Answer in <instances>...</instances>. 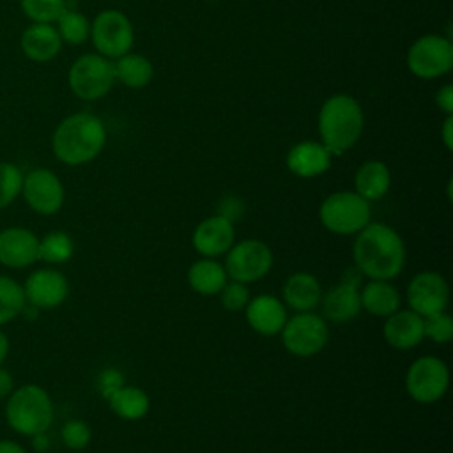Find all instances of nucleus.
Here are the masks:
<instances>
[{
  "instance_id": "obj_28",
  "label": "nucleus",
  "mask_w": 453,
  "mask_h": 453,
  "mask_svg": "<svg viewBox=\"0 0 453 453\" xmlns=\"http://www.w3.org/2000/svg\"><path fill=\"white\" fill-rule=\"evenodd\" d=\"M25 304L23 287L9 276H0V326L21 315Z\"/></svg>"
},
{
  "instance_id": "obj_39",
  "label": "nucleus",
  "mask_w": 453,
  "mask_h": 453,
  "mask_svg": "<svg viewBox=\"0 0 453 453\" xmlns=\"http://www.w3.org/2000/svg\"><path fill=\"white\" fill-rule=\"evenodd\" d=\"M442 142L448 150L453 149V117L448 115L442 124Z\"/></svg>"
},
{
  "instance_id": "obj_7",
  "label": "nucleus",
  "mask_w": 453,
  "mask_h": 453,
  "mask_svg": "<svg viewBox=\"0 0 453 453\" xmlns=\"http://www.w3.org/2000/svg\"><path fill=\"white\" fill-rule=\"evenodd\" d=\"M90 37L97 53L106 58H119L129 53L134 41L131 21L117 9L101 11L94 18Z\"/></svg>"
},
{
  "instance_id": "obj_34",
  "label": "nucleus",
  "mask_w": 453,
  "mask_h": 453,
  "mask_svg": "<svg viewBox=\"0 0 453 453\" xmlns=\"http://www.w3.org/2000/svg\"><path fill=\"white\" fill-rule=\"evenodd\" d=\"M62 439L67 448L83 449L90 441V428L80 419H71L62 426Z\"/></svg>"
},
{
  "instance_id": "obj_5",
  "label": "nucleus",
  "mask_w": 453,
  "mask_h": 453,
  "mask_svg": "<svg viewBox=\"0 0 453 453\" xmlns=\"http://www.w3.org/2000/svg\"><path fill=\"white\" fill-rule=\"evenodd\" d=\"M67 81L76 97L85 101L99 99L113 87V64L99 53H85L73 62Z\"/></svg>"
},
{
  "instance_id": "obj_3",
  "label": "nucleus",
  "mask_w": 453,
  "mask_h": 453,
  "mask_svg": "<svg viewBox=\"0 0 453 453\" xmlns=\"http://www.w3.org/2000/svg\"><path fill=\"white\" fill-rule=\"evenodd\" d=\"M363 124V110L352 96L336 94L329 97L319 113L322 145L331 152V156H340L359 140Z\"/></svg>"
},
{
  "instance_id": "obj_21",
  "label": "nucleus",
  "mask_w": 453,
  "mask_h": 453,
  "mask_svg": "<svg viewBox=\"0 0 453 453\" xmlns=\"http://www.w3.org/2000/svg\"><path fill=\"white\" fill-rule=\"evenodd\" d=\"M287 166L299 177H315L331 166V152L317 142H301L287 154Z\"/></svg>"
},
{
  "instance_id": "obj_30",
  "label": "nucleus",
  "mask_w": 453,
  "mask_h": 453,
  "mask_svg": "<svg viewBox=\"0 0 453 453\" xmlns=\"http://www.w3.org/2000/svg\"><path fill=\"white\" fill-rule=\"evenodd\" d=\"M73 248V239L65 232L55 230L39 241V258L50 264H62L71 258Z\"/></svg>"
},
{
  "instance_id": "obj_27",
  "label": "nucleus",
  "mask_w": 453,
  "mask_h": 453,
  "mask_svg": "<svg viewBox=\"0 0 453 453\" xmlns=\"http://www.w3.org/2000/svg\"><path fill=\"white\" fill-rule=\"evenodd\" d=\"M115 414L124 419H140L149 411V396L134 386H122L108 398Z\"/></svg>"
},
{
  "instance_id": "obj_35",
  "label": "nucleus",
  "mask_w": 453,
  "mask_h": 453,
  "mask_svg": "<svg viewBox=\"0 0 453 453\" xmlns=\"http://www.w3.org/2000/svg\"><path fill=\"white\" fill-rule=\"evenodd\" d=\"M219 292H221L223 306L232 311H239V310L246 308V304L250 301V292H248L246 285L241 281L225 283V287Z\"/></svg>"
},
{
  "instance_id": "obj_9",
  "label": "nucleus",
  "mask_w": 453,
  "mask_h": 453,
  "mask_svg": "<svg viewBox=\"0 0 453 453\" xmlns=\"http://www.w3.org/2000/svg\"><path fill=\"white\" fill-rule=\"evenodd\" d=\"M449 372L442 359L435 356H423L416 359L405 377L407 393L419 403L437 402L448 389Z\"/></svg>"
},
{
  "instance_id": "obj_25",
  "label": "nucleus",
  "mask_w": 453,
  "mask_h": 453,
  "mask_svg": "<svg viewBox=\"0 0 453 453\" xmlns=\"http://www.w3.org/2000/svg\"><path fill=\"white\" fill-rule=\"evenodd\" d=\"M188 281L191 288L203 296L218 294L226 283V271L221 264L203 258L195 262L188 271Z\"/></svg>"
},
{
  "instance_id": "obj_6",
  "label": "nucleus",
  "mask_w": 453,
  "mask_h": 453,
  "mask_svg": "<svg viewBox=\"0 0 453 453\" xmlns=\"http://www.w3.org/2000/svg\"><path fill=\"white\" fill-rule=\"evenodd\" d=\"M322 225L342 235L356 234L368 225L370 205L368 200L352 191H340L329 195L319 211Z\"/></svg>"
},
{
  "instance_id": "obj_15",
  "label": "nucleus",
  "mask_w": 453,
  "mask_h": 453,
  "mask_svg": "<svg viewBox=\"0 0 453 453\" xmlns=\"http://www.w3.org/2000/svg\"><path fill=\"white\" fill-rule=\"evenodd\" d=\"M39 258V239L34 232L11 226L0 232V262L12 269H21Z\"/></svg>"
},
{
  "instance_id": "obj_29",
  "label": "nucleus",
  "mask_w": 453,
  "mask_h": 453,
  "mask_svg": "<svg viewBox=\"0 0 453 453\" xmlns=\"http://www.w3.org/2000/svg\"><path fill=\"white\" fill-rule=\"evenodd\" d=\"M55 28H57L62 42L74 44V46L85 42L90 35V23L85 18V14H81L74 9H69V7L58 16Z\"/></svg>"
},
{
  "instance_id": "obj_1",
  "label": "nucleus",
  "mask_w": 453,
  "mask_h": 453,
  "mask_svg": "<svg viewBox=\"0 0 453 453\" xmlns=\"http://www.w3.org/2000/svg\"><path fill=\"white\" fill-rule=\"evenodd\" d=\"M354 262L361 274L372 280H391L405 264L402 237L388 225L368 223L354 242Z\"/></svg>"
},
{
  "instance_id": "obj_4",
  "label": "nucleus",
  "mask_w": 453,
  "mask_h": 453,
  "mask_svg": "<svg viewBox=\"0 0 453 453\" xmlns=\"http://www.w3.org/2000/svg\"><path fill=\"white\" fill-rule=\"evenodd\" d=\"M5 416L12 430L32 437L48 430L53 419V405L41 386L27 384L11 393Z\"/></svg>"
},
{
  "instance_id": "obj_32",
  "label": "nucleus",
  "mask_w": 453,
  "mask_h": 453,
  "mask_svg": "<svg viewBox=\"0 0 453 453\" xmlns=\"http://www.w3.org/2000/svg\"><path fill=\"white\" fill-rule=\"evenodd\" d=\"M23 173L14 163H0V209L11 205L21 193Z\"/></svg>"
},
{
  "instance_id": "obj_18",
  "label": "nucleus",
  "mask_w": 453,
  "mask_h": 453,
  "mask_svg": "<svg viewBox=\"0 0 453 453\" xmlns=\"http://www.w3.org/2000/svg\"><path fill=\"white\" fill-rule=\"evenodd\" d=\"M21 51L32 62H50L62 50V39L51 23L28 25L19 39Z\"/></svg>"
},
{
  "instance_id": "obj_41",
  "label": "nucleus",
  "mask_w": 453,
  "mask_h": 453,
  "mask_svg": "<svg viewBox=\"0 0 453 453\" xmlns=\"http://www.w3.org/2000/svg\"><path fill=\"white\" fill-rule=\"evenodd\" d=\"M32 444L37 451H44L48 446H50V439L46 435V432H41V434H35L32 435Z\"/></svg>"
},
{
  "instance_id": "obj_17",
  "label": "nucleus",
  "mask_w": 453,
  "mask_h": 453,
  "mask_svg": "<svg viewBox=\"0 0 453 453\" xmlns=\"http://www.w3.org/2000/svg\"><path fill=\"white\" fill-rule=\"evenodd\" d=\"M234 223L221 218H205L193 232V246L205 257H216L228 251L234 244Z\"/></svg>"
},
{
  "instance_id": "obj_22",
  "label": "nucleus",
  "mask_w": 453,
  "mask_h": 453,
  "mask_svg": "<svg viewBox=\"0 0 453 453\" xmlns=\"http://www.w3.org/2000/svg\"><path fill=\"white\" fill-rule=\"evenodd\" d=\"M320 283L310 273L292 274L283 287L285 303L299 311H308L320 303Z\"/></svg>"
},
{
  "instance_id": "obj_37",
  "label": "nucleus",
  "mask_w": 453,
  "mask_h": 453,
  "mask_svg": "<svg viewBox=\"0 0 453 453\" xmlns=\"http://www.w3.org/2000/svg\"><path fill=\"white\" fill-rule=\"evenodd\" d=\"M241 214H242V202L241 200H237L234 196H226V198L221 200L219 214L218 216H221V218H225V219L234 223Z\"/></svg>"
},
{
  "instance_id": "obj_24",
  "label": "nucleus",
  "mask_w": 453,
  "mask_h": 453,
  "mask_svg": "<svg viewBox=\"0 0 453 453\" xmlns=\"http://www.w3.org/2000/svg\"><path fill=\"white\" fill-rule=\"evenodd\" d=\"M359 299L361 308L379 317H388L395 313L400 306L398 290L386 280H372L368 285H365L363 292L359 294Z\"/></svg>"
},
{
  "instance_id": "obj_19",
  "label": "nucleus",
  "mask_w": 453,
  "mask_h": 453,
  "mask_svg": "<svg viewBox=\"0 0 453 453\" xmlns=\"http://www.w3.org/2000/svg\"><path fill=\"white\" fill-rule=\"evenodd\" d=\"M384 338L386 342L400 350H407L416 347L423 338V317L412 310H402L388 315L384 324Z\"/></svg>"
},
{
  "instance_id": "obj_10",
  "label": "nucleus",
  "mask_w": 453,
  "mask_h": 453,
  "mask_svg": "<svg viewBox=\"0 0 453 453\" xmlns=\"http://www.w3.org/2000/svg\"><path fill=\"white\" fill-rule=\"evenodd\" d=\"M273 265L271 248L257 239H246L228 250L225 271L234 281L248 283L264 278Z\"/></svg>"
},
{
  "instance_id": "obj_20",
  "label": "nucleus",
  "mask_w": 453,
  "mask_h": 453,
  "mask_svg": "<svg viewBox=\"0 0 453 453\" xmlns=\"http://www.w3.org/2000/svg\"><path fill=\"white\" fill-rule=\"evenodd\" d=\"M246 319L260 334H276L287 322V311L274 296H257L246 304Z\"/></svg>"
},
{
  "instance_id": "obj_40",
  "label": "nucleus",
  "mask_w": 453,
  "mask_h": 453,
  "mask_svg": "<svg viewBox=\"0 0 453 453\" xmlns=\"http://www.w3.org/2000/svg\"><path fill=\"white\" fill-rule=\"evenodd\" d=\"M12 384L14 382H12L11 373L7 370L0 368V398H4V396L12 393Z\"/></svg>"
},
{
  "instance_id": "obj_43",
  "label": "nucleus",
  "mask_w": 453,
  "mask_h": 453,
  "mask_svg": "<svg viewBox=\"0 0 453 453\" xmlns=\"http://www.w3.org/2000/svg\"><path fill=\"white\" fill-rule=\"evenodd\" d=\"M7 352H9V340H7V336L0 331V366H2L4 359L7 357Z\"/></svg>"
},
{
  "instance_id": "obj_36",
  "label": "nucleus",
  "mask_w": 453,
  "mask_h": 453,
  "mask_svg": "<svg viewBox=\"0 0 453 453\" xmlns=\"http://www.w3.org/2000/svg\"><path fill=\"white\" fill-rule=\"evenodd\" d=\"M124 386V377L119 370H104L101 375H99V389H101V395L108 400L111 393H115L119 388Z\"/></svg>"
},
{
  "instance_id": "obj_14",
  "label": "nucleus",
  "mask_w": 453,
  "mask_h": 453,
  "mask_svg": "<svg viewBox=\"0 0 453 453\" xmlns=\"http://www.w3.org/2000/svg\"><path fill=\"white\" fill-rule=\"evenodd\" d=\"M23 292L25 299L35 308H55L65 301L69 283L58 271L39 269L27 278Z\"/></svg>"
},
{
  "instance_id": "obj_42",
  "label": "nucleus",
  "mask_w": 453,
  "mask_h": 453,
  "mask_svg": "<svg viewBox=\"0 0 453 453\" xmlns=\"http://www.w3.org/2000/svg\"><path fill=\"white\" fill-rule=\"evenodd\" d=\"M0 453H27V451L14 441H0Z\"/></svg>"
},
{
  "instance_id": "obj_8",
  "label": "nucleus",
  "mask_w": 453,
  "mask_h": 453,
  "mask_svg": "<svg viewBox=\"0 0 453 453\" xmlns=\"http://www.w3.org/2000/svg\"><path fill=\"white\" fill-rule=\"evenodd\" d=\"M409 71L423 80L446 74L453 67V46L448 37L423 35L412 42L407 53Z\"/></svg>"
},
{
  "instance_id": "obj_11",
  "label": "nucleus",
  "mask_w": 453,
  "mask_h": 453,
  "mask_svg": "<svg viewBox=\"0 0 453 453\" xmlns=\"http://www.w3.org/2000/svg\"><path fill=\"white\" fill-rule=\"evenodd\" d=\"M281 331L283 345L296 356H313L320 352L329 338L326 322L308 311L287 320Z\"/></svg>"
},
{
  "instance_id": "obj_23",
  "label": "nucleus",
  "mask_w": 453,
  "mask_h": 453,
  "mask_svg": "<svg viewBox=\"0 0 453 453\" xmlns=\"http://www.w3.org/2000/svg\"><path fill=\"white\" fill-rule=\"evenodd\" d=\"M389 182L391 175L382 161H366L359 166L354 177L356 193L365 200L382 198L389 189Z\"/></svg>"
},
{
  "instance_id": "obj_13",
  "label": "nucleus",
  "mask_w": 453,
  "mask_h": 453,
  "mask_svg": "<svg viewBox=\"0 0 453 453\" xmlns=\"http://www.w3.org/2000/svg\"><path fill=\"white\" fill-rule=\"evenodd\" d=\"M407 301L411 310L421 317L444 311L449 301L448 283L439 273H418L407 287Z\"/></svg>"
},
{
  "instance_id": "obj_33",
  "label": "nucleus",
  "mask_w": 453,
  "mask_h": 453,
  "mask_svg": "<svg viewBox=\"0 0 453 453\" xmlns=\"http://www.w3.org/2000/svg\"><path fill=\"white\" fill-rule=\"evenodd\" d=\"M423 333L435 343H446L453 338V319L444 311L426 315L423 319Z\"/></svg>"
},
{
  "instance_id": "obj_31",
  "label": "nucleus",
  "mask_w": 453,
  "mask_h": 453,
  "mask_svg": "<svg viewBox=\"0 0 453 453\" xmlns=\"http://www.w3.org/2000/svg\"><path fill=\"white\" fill-rule=\"evenodd\" d=\"M19 4L32 23H55L67 9L65 0H19Z\"/></svg>"
},
{
  "instance_id": "obj_26",
  "label": "nucleus",
  "mask_w": 453,
  "mask_h": 453,
  "mask_svg": "<svg viewBox=\"0 0 453 453\" xmlns=\"http://www.w3.org/2000/svg\"><path fill=\"white\" fill-rule=\"evenodd\" d=\"M115 80H120L131 88L145 87L154 74V67L149 58L138 53H126L113 62Z\"/></svg>"
},
{
  "instance_id": "obj_12",
  "label": "nucleus",
  "mask_w": 453,
  "mask_h": 453,
  "mask_svg": "<svg viewBox=\"0 0 453 453\" xmlns=\"http://www.w3.org/2000/svg\"><path fill=\"white\" fill-rule=\"evenodd\" d=\"M21 193L30 209L39 214H55L64 203V186L48 168H35L23 175Z\"/></svg>"
},
{
  "instance_id": "obj_2",
  "label": "nucleus",
  "mask_w": 453,
  "mask_h": 453,
  "mask_svg": "<svg viewBox=\"0 0 453 453\" xmlns=\"http://www.w3.org/2000/svg\"><path fill=\"white\" fill-rule=\"evenodd\" d=\"M106 129L99 117L78 111L65 117L53 131L51 149L57 159L76 166L92 161L104 147Z\"/></svg>"
},
{
  "instance_id": "obj_38",
  "label": "nucleus",
  "mask_w": 453,
  "mask_h": 453,
  "mask_svg": "<svg viewBox=\"0 0 453 453\" xmlns=\"http://www.w3.org/2000/svg\"><path fill=\"white\" fill-rule=\"evenodd\" d=\"M435 101H437L439 108H441L446 115H451V113H453V85H444V87L437 92Z\"/></svg>"
},
{
  "instance_id": "obj_16",
  "label": "nucleus",
  "mask_w": 453,
  "mask_h": 453,
  "mask_svg": "<svg viewBox=\"0 0 453 453\" xmlns=\"http://www.w3.org/2000/svg\"><path fill=\"white\" fill-rule=\"evenodd\" d=\"M361 280V273H349L342 283L334 285L326 297L322 299V310L327 319L333 322H349L361 310V299L357 292V283Z\"/></svg>"
}]
</instances>
